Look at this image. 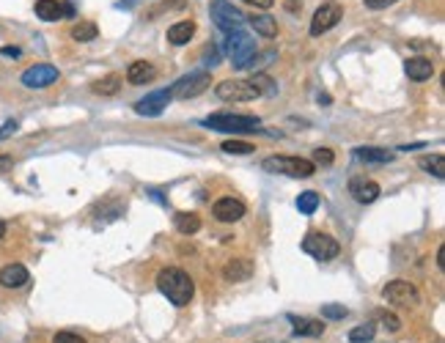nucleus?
<instances>
[{"label": "nucleus", "mask_w": 445, "mask_h": 343, "mask_svg": "<svg viewBox=\"0 0 445 343\" xmlns=\"http://www.w3.org/2000/svg\"><path fill=\"white\" fill-rule=\"evenodd\" d=\"M157 288H159V294L168 297V302L176 305V308L190 305V299H193V294H195L193 277L184 272V270H179V267H165V270H159V274H157Z\"/></svg>", "instance_id": "obj_1"}, {"label": "nucleus", "mask_w": 445, "mask_h": 343, "mask_svg": "<svg viewBox=\"0 0 445 343\" xmlns=\"http://www.w3.org/2000/svg\"><path fill=\"white\" fill-rule=\"evenodd\" d=\"M204 127L218 130V132H259L261 130V118L259 116H239V113H212L209 118H204Z\"/></svg>", "instance_id": "obj_2"}, {"label": "nucleus", "mask_w": 445, "mask_h": 343, "mask_svg": "<svg viewBox=\"0 0 445 343\" xmlns=\"http://www.w3.org/2000/svg\"><path fill=\"white\" fill-rule=\"evenodd\" d=\"M261 168L267 173H283V176H292V179H308L316 173L313 162L302 159V157H283V154H272L261 162Z\"/></svg>", "instance_id": "obj_3"}, {"label": "nucleus", "mask_w": 445, "mask_h": 343, "mask_svg": "<svg viewBox=\"0 0 445 343\" xmlns=\"http://www.w3.org/2000/svg\"><path fill=\"white\" fill-rule=\"evenodd\" d=\"M302 250L316 261H333L341 253V245L322 231H308L305 239H302Z\"/></svg>", "instance_id": "obj_4"}, {"label": "nucleus", "mask_w": 445, "mask_h": 343, "mask_svg": "<svg viewBox=\"0 0 445 343\" xmlns=\"http://www.w3.org/2000/svg\"><path fill=\"white\" fill-rule=\"evenodd\" d=\"M225 50H228V58L234 61V69H245L253 58H256V39H253V36H247L245 30L228 33V39H225Z\"/></svg>", "instance_id": "obj_5"}, {"label": "nucleus", "mask_w": 445, "mask_h": 343, "mask_svg": "<svg viewBox=\"0 0 445 343\" xmlns=\"http://www.w3.org/2000/svg\"><path fill=\"white\" fill-rule=\"evenodd\" d=\"M209 14H212V22L225 30V33H236V30H242L245 28V14L239 11V8H234L228 0H212V6H209Z\"/></svg>", "instance_id": "obj_6"}, {"label": "nucleus", "mask_w": 445, "mask_h": 343, "mask_svg": "<svg viewBox=\"0 0 445 343\" xmlns=\"http://www.w3.org/2000/svg\"><path fill=\"white\" fill-rule=\"evenodd\" d=\"M382 297L390 302V305H399V308H415L421 302V294L412 283L407 280H390L385 288H382Z\"/></svg>", "instance_id": "obj_7"}, {"label": "nucleus", "mask_w": 445, "mask_h": 343, "mask_svg": "<svg viewBox=\"0 0 445 343\" xmlns=\"http://www.w3.org/2000/svg\"><path fill=\"white\" fill-rule=\"evenodd\" d=\"M218 96L222 102H253L261 94L250 80H222L218 85Z\"/></svg>", "instance_id": "obj_8"}, {"label": "nucleus", "mask_w": 445, "mask_h": 343, "mask_svg": "<svg viewBox=\"0 0 445 343\" xmlns=\"http://www.w3.org/2000/svg\"><path fill=\"white\" fill-rule=\"evenodd\" d=\"M341 14H344L341 3H335V0L322 3V6L316 8L313 19H311V36H322V33H327L330 28H335V25L341 22Z\"/></svg>", "instance_id": "obj_9"}, {"label": "nucleus", "mask_w": 445, "mask_h": 343, "mask_svg": "<svg viewBox=\"0 0 445 343\" xmlns=\"http://www.w3.org/2000/svg\"><path fill=\"white\" fill-rule=\"evenodd\" d=\"M209 82H212L209 71H195V74H187V77H182V80H179L176 85H171L168 91H171V96H179V99H193V96L204 94V91L209 88Z\"/></svg>", "instance_id": "obj_10"}, {"label": "nucleus", "mask_w": 445, "mask_h": 343, "mask_svg": "<svg viewBox=\"0 0 445 343\" xmlns=\"http://www.w3.org/2000/svg\"><path fill=\"white\" fill-rule=\"evenodd\" d=\"M19 80L28 88H47V85H53L58 80V69L50 67V64H36V67L25 69Z\"/></svg>", "instance_id": "obj_11"}, {"label": "nucleus", "mask_w": 445, "mask_h": 343, "mask_svg": "<svg viewBox=\"0 0 445 343\" xmlns=\"http://www.w3.org/2000/svg\"><path fill=\"white\" fill-rule=\"evenodd\" d=\"M171 99H173V96H171L168 88H165V91H154V94H148V96L135 102V113H138V116H146V118H154V116H159V113L168 107Z\"/></svg>", "instance_id": "obj_12"}, {"label": "nucleus", "mask_w": 445, "mask_h": 343, "mask_svg": "<svg viewBox=\"0 0 445 343\" xmlns=\"http://www.w3.org/2000/svg\"><path fill=\"white\" fill-rule=\"evenodd\" d=\"M245 204L242 201H236V198H220V201H215L212 206V214L220 220V222H236V220H242L245 217Z\"/></svg>", "instance_id": "obj_13"}, {"label": "nucleus", "mask_w": 445, "mask_h": 343, "mask_svg": "<svg viewBox=\"0 0 445 343\" xmlns=\"http://www.w3.org/2000/svg\"><path fill=\"white\" fill-rule=\"evenodd\" d=\"M349 193L358 204H374L379 198V184L371 182V179H363V176H355L349 182Z\"/></svg>", "instance_id": "obj_14"}, {"label": "nucleus", "mask_w": 445, "mask_h": 343, "mask_svg": "<svg viewBox=\"0 0 445 343\" xmlns=\"http://www.w3.org/2000/svg\"><path fill=\"white\" fill-rule=\"evenodd\" d=\"M72 6L69 3H58V0H36V17L44 22H55L61 17H72Z\"/></svg>", "instance_id": "obj_15"}, {"label": "nucleus", "mask_w": 445, "mask_h": 343, "mask_svg": "<svg viewBox=\"0 0 445 343\" xmlns=\"http://www.w3.org/2000/svg\"><path fill=\"white\" fill-rule=\"evenodd\" d=\"M222 277L231 280V283H242V280L253 277V261H247V258H231V261L222 267Z\"/></svg>", "instance_id": "obj_16"}, {"label": "nucleus", "mask_w": 445, "mask_h": 343, "mask_svg": "<svg viewBox=\"0 0 445 343\" xmlns=\"http://www.w3.org/2000/svg\"><path fill=\"white\" fill-rule=\"evenodd\" d=\"M28 270L22 267V264H6L3 270H0V285H6V288H22L25 283H28Z\"/></svg>", "instance_id": "obj_17"}, {"label": "nucleus", "mask_w": 445, "mask_h": 343, "mask_svg": "<svg viewBox=\"0 0 445 343\" xmlns=\"http://www.w3.org/2000/svg\"><path fill=\"white\" fill-rule=\"evenodd\" d=\"M404 71H407V77H410V80H415V82H426V80H432L435 67H432V61H429V58H410V61L404 64Z\"/></svg>", "instance_id": "obj_18"}, {"label": "nucleus", "mask_w": 445, "mask_h": 343, "mask_svg": "<svg viewBox=\"0 0 445 343\" xmlns=\"http://www.w3.org/2000/svg\"><path fill=\"white\" fill-rule=\"evenodd\" d=\"M193 33H195V22H193V19H184V22H176V25L168 28V42L176 44V47H182V44H187V42L193 39Z\"/></svg>", "instance_id": "obj_19"}, {"label": "nucleus", "mask_w": 445, "mask_h": 343, "mask_svg": "<svg viewBox=\"0 0 445 343\" xmlns=\"http://www.w3.org/2000/svg\"><path fill=\"white\" fill-rule=\"evenodd\" d=\"M157 77V69L146 64V61H135L132 67L127 69V80L132 82V85H143V82H151Z\"/></svg>", "instance_id": "obj_20"}, {"label": "nucleus", "mask_w": 445, "mask_h": 343, "mask_svg": "<svg viewBox=\"0 0 445 343\" xmlns=\"http://www.w3.org/2000/svg\"><path fill=\"white\" fill-rule=\"evenodd\" d=\"M245 19L256 28V33H259V36L272 39V36L278 33V22L272 19V14H250V17H245Z\"/></svg>", "instance_id": "obj_21"}, {"label": "nucleus", "mask_w": 445, "mask_h": 343, "mask_svg": "<svg viewBox=\"0 0 445 343\" xmlns=\"http://www.w3.org/2000/svg\"><path fill=\"white\" fill-rule=\"evenodd\" d=\"M292 327H295V335H308V338H319L324 333V322H313V319H297L289 316Z\"/></svg>", "instance_id": "obj_22"}, {"label": "nucleus", "mask_w": 445, "mask_h": 343, "mask_svg": "<svg viewBox=\"0 0 445 343\" xmlns=\"http://www.w3.org/2000/svg\"><path fill=\"white\" fill-rule=\"evenodd\" d=\"M355 159L366 162V165H382L393 159V151L387 148H355Z\"/></svg>", "instance_id": "obj_23"}, {"label": "nucleus", "mask_w": 445, "mask_h": 343, "mask_svg": "<svg viewBox=\"0 0 445 343\" xmlns=\"http://www.w3.org/2000/svg\"><path fill=\"white\" fill-rule=\"evenodd\" d=\"M418 168H424L426 173L437 176V179H445V157L443 154H426L418 159Z\"/></svg>", "instance_id": "obj_24"}, {"label": "nucleus", "mask_w": 445, "mask_h": 343, "mask_svg": "<svg viewBox=\"0 0 445 343\" xmlns=\"http://www.w3.org/2000/svg\"><path fill=\"white\" fill-rule=\"evenodd\" d=\"M176 228H179V234H198L201 217L193 211H176Z\"/></svg>", "instance_id": "obj_25"}, {"label": "nucleus", "mask_w": 445, "mask_h": 343, "mask_svg": "<svg viewBox=\"0 0 445 343\" xmlns=\"http://www.w3.org/2000/svg\"><path fill=\"white\" fill-rule=\"evenodd\" d=\"M119 88H121V77L119 74H107L105 80L94 82V91L102 94V96H113V94H119Z\"/></svg>", "instance_id": "obj_26"}, {"label": "nucleus", "mask_w": 445, "mask_h": 343, "mask_svg": "<svg viewBox=\"0 0 445 343\" xmlns=\"http://www.w3.org/2000/svg\"><path fill=\"white\" fill-rule=\"evenodd\" d=\"M96 36H99V30H96V25H94V22H80V25H74L72 28L74 42H94Z\"/></svg>", "instance_id": "obj_27"}, {"label": "nucleus", "mask_w": 445, "mask_h": 343, "mask_svg": "<svg viewBox=\"0 0 445 343\" xmlns=\"http://www.w3.org/2000/svg\"><path fill=\"white\" fill-rule=\"evenodd\" d=\"M316 206H319V195H316L313 190H308V193H302V195L297 198V211H299V214H313Z\"/></svg>", "instance_id": "obj_28"}, {"label": "nucleus", "mask_w": 445, "mask_h": 343, "mask_svg": "<svg viewBox=\"0 0 445 343\" xmlns=\"http://www.w3.org/2000/svg\"><path fill=\"white\" fill-rule=\"evenodd\" d=\"M322 316L330 319V322H344V319L349 316V308L335 305V302H327V305H322Z\"/></svg>", "instance_id": "obj_29"}, {"label": "nucleus", "mask_w": 445, "mask_h": 343, "mask_svg": "<svg viewBox=\"0 0 445 343\" xmlns=\"http://www.w3.org/2000/svg\"><path fill=\"white\" fill-rule=\"evenodd\" d=\"M220 148L225 154H253L256 151V146L242 143V140H225V143H220Z\"/></svg>", "instance_id": "obj_30"}, {"label": "nucleus", "mask_w": 445, "mask_h": 343, "mask_svg": "<svg viewBox=\"0 0 445 343\" xmlns=\"http://www.w3.org/2000/svg\"><path fill=\"white\" fill-rule=\"evenodd\" d=\"M374 341V324H360L349 333V343H371Z\"/></svg>", "instance_id": "obj_31"}, {"label": "nucleus", "mask_w": 445, "mask_h": 343, "mask_svg": "<svg viewBox=\"0 0 445 343\" xmlns=\"http://www.w3.org/2000/svg\"><path fill=\"white\" fill-rule=\"evenodd\" d=\"M374 316H376V319H379V322L385 324V330H390V333H399V330H401V322H399V319H396L393 313H385V310H376Z\"/></svg>", "instance_id": "obj_32"}, {"label": "nucleus", "mask_w": 445, "mask_h": 343, "mask_svg": "<svg viewBox=\"0 0 445 343\" xmlns=\"http://www.w3.org/2000/svg\"><path fill=\"white\" fill-rule=\"evenodd\" d=\"M333 159H335V154L330 148H316L313 151V162L316 165H333Z\"/></svg>", "instance_id": "obj_33"}, {"label": "nucleus", "mask_w": 445, "mask_h": 343, "mask_svg": "<svg viewBox=\"0 0 445 343\" xmlns=\"http://www.w3.org/2000/svg\"><path fill=\"white\" fill-rule=\"evenodd\" d=\"M53 343H85V338H80V335H74V333H55Z\"/></svg>", "instance_id": "obj_34"}, {"label": "nucleus", "mask_w": 445, "mask_h": 343, "mask_svg": "<svg viewBox=\"0 0 445 343\" xmlns=\"http://www.w3.org/2000/svg\"><path fill=\"white\" fill-rule=\"evenodd\" d=\"M17 130H19V124H17L14 118H11V121H6V124L0 127V140H3V137H8V135H14Z\"/></svg>", "instance_id": "obj_35"}, {"label": "nucleus", "mask_w": 445, "mask_h": 343, "mask_svg": "<svg viewBox=\"0 0 445 343\" xmlns=\"http://www.w3.org/2000/svg\"><path fill=\"white\" fill-rule=\"evenodd\" d=\"M363 3H366L369 8H376V11H379V8H387V6H393V3H399V0H363Z\"/></svg>", "instance_id": "obj_36"}, {"label": "nucleus", "mask_w": 445, "mask_h": 343, "mask_svg": "<svg viewBox=\"0 0 445 343\" xmlns=\"http://www.w3.org/2000/svg\"><path fill=\"white\" fill-rule=\"evenodd\" d=\"M19 53H22L19 47H3L0 50V55H8V58H19Z\"/></svg>", "instance_id": "obj_37"}, {"label": "nucleus", "mask_w": 445, "mask_h": 343, "mask_svg": "<svg viewBox=\"0 0 445 343\" xmlns=\"http://www.w3.org/2000/svg\"><path fill=\"white\" fill-rule=\"evenodd\" d=\"M245 3H250V6H259V8H272V0H245Z\"/></svg>", "instance_id": "obj_38"}, {"label": "nucleus", "mask_w": 445, "mask_h": 343, "mask_svg": "<svg viewBox=\"0 0 445 343\" xmlns=\"http://www.w3.org/2000/svg\"><path fill=\"white\" fill-rule=\"evenodd\" d=\"M426 143H407V146H401V151H418V148H424Z\"/></svg>", "instance_id": "obj_39"}, {"label": "nucleus", "mask_w": 445, "mask_h": 343, "mask_svg": "<svg viewBox=\"0 0 445 343\" xmlns=\"http://www.w3.org/2000/svg\"><path fill=\"white\" fill-rule=\"evenodd\" d=\"M437 267H440V270L445 267V247H440V250H437Z\"/></svg>", "instance_id": "obj_40"}, {"label": "nucleus", "mask_w": 445, "mask_h": 343, "mask_svg": "<svg viewBox=\"0 0 445 343\" xmlns=\"http://www.w3.org/2000/svg\"><path fill=\"white\" fill-rule=\"evenodd\" d=\"M6 168H11V157L3 154V157H0V170H6Z\"/></svg>", "instance_id": "obj_41"}, {"label": "nucleus", "mask_w": 445, "mask_h": 343, "mask_svg": "<svg viewBox=\"0 0 445 343\" xmlns=\"http://www.w3.org/2000/svg\"><path fill=\"white\" fill-rule=\"evenodd\" d=\"M3 234H6V222L0 220V239H3Z\"/></svg>", "instance_id": "obj_42"}]
</instances>
